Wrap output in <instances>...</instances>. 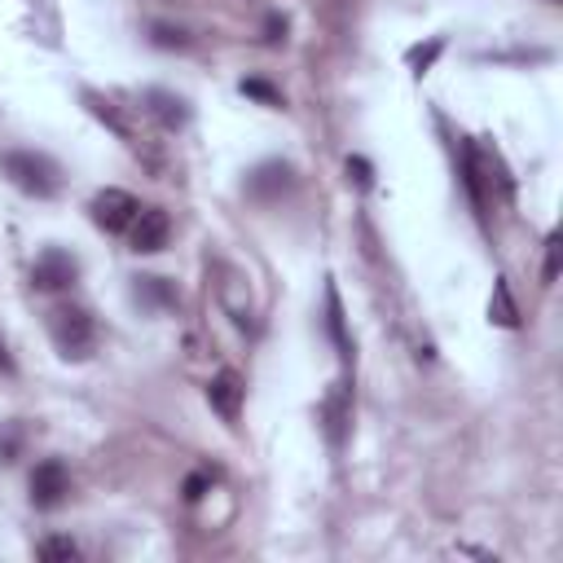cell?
Wrapping results in <instances>:
<instances>
[{"mask_svg": "<svg viewBox=\"0 0 563 563\" xmlns=\"http://www.w3.org/2000/svg\"><path fill=\"white\" fill-rule=\"evenodd\" d=\"M48 339L66 361H88L97 347V321L79 303H57L48 312Z\"/></svg>", "mask_w": 563, "mask_h": 563, "instance_id": "1", "label": "cell"}, {"mask_svg": "<svg viewBox=\"0 0 563 563\" xmlns=\"http://www.w3.org/2000/svg\"><path fill=\"white\" fill-rule=\"evenodd\" d=\"M0 172H4L22 194H31V198H53V194L62 189L57 163H53L48 154H40V150H4V154H0Z\"/></svg>", "mask_w": 563, "mask_h": 563, "instance_id": "2", "label": "cell"}, {"mask_svg": "<svg viewBox=\"0 0 563 563\" xmlns=\"http://www.w3.org/2000/svg\"><path fill=\"white\" fill-rule=\"evenodd\" d=\"M88 211H92V224H97V229L123 233V229L132 224V216L141 211V202H136L128 189H97L92 202H88Z\"/></svg>", "mask_w": 563, "mask_h": 563, "instance_id": "3", "label": "cell"}, {"mask_svg": "<svg viewBox=\"0 0 563 563\" xmlns=\"http://www.w3.org/2000/svg\"><path fill=\"white\" fill-rule=\"evenodd\" d=\"M167 238H172V216H167L163 207H141V211L132 216V224H128V242H132L136 255L163 251Z\"/></svg>", "mask_w": 563, "mask_h": 563, "instance_id": "4", "label": "cell"}, {"mask_svg": "<svg viewBox=\"0 0 563 563\" xmlns=\"http://www.w3.org/2000/svg\"><path fill=\"white\" fill-rule=\"evenodd\" d=\"M75 277H79V264H75V255L62 251V246H44V251L35 255V264H31V286H35V290H66Z\"/></svg>", "mask_w": 563, "mask_h": 563, "instance_id": "5", "label": "cell"}, {"mask_svg": "<svg viewBox=\"0 0 563 563\" xmlns=\"http://www.w3.org/2000/svg\"><path fill=\"white\" fill-rule=\"evenodd\" d=\"M66 493H70V471H66V462H62V457H44V462L31 471V506L53 510V506L66 501Z\"/></svg>", "mask_w": 563, "mask_h": 563, "instance_id": "6", "label": "cell"}, {"mask_svg": "<svg viewBox=\"0 0 563 563\" xmlns=\"http://www.w3.org/2000/svg\"><path fill=\"white\" fill-rule=\"evenodd\" d=\"M242 396H246V383H242L238 369H220V374L207 383V400H211V409H216L224 422H238Z\"/></svg>", "mask_w": 563, "mask_h": 563, "instance_id": "7", "label": "cell"}, {"mask_svg": "<svg viewBox=\"0 0 563 563\" xmlns=\"http://www.w3.org/2000/svg\"><path fill=\"white\" fill-rule=\"evenodd\" d=\"M290 185H295V172H290V163H282V158H268V163H260V167L246 176V194H251V198H264V202L282 198Z\"/></svg>", "mask_w": 563, "mask_h": 563, "instance_id": "8", "label": "cell"}, {"mask_svg": "<svg viewBox=\"0 0 563 563\" xmlns=\"http://www.w3.org/2000/svg\"><path fill=\"white\" fill-rule=\"evenodd\" d=\"M321 422H325V440L330 449H343L347 440V422H352V400H347V383H334L325 405H321Z\"/></svg>", "mask_w": 563, "mask_h": 563, "instance_id": "9", "label": "cell"}, {"mask_svg": "<svg viewBox=\"0 0 563 563\" xmlns=\"http://www.w3.org/2000/svg\"><path fill=\"white\" fill-rule=\"evenodd\" d=\"M145 110H150L167 132H180V128L189 123V101L176 97V92H167V88H150V92H145Z\"/></svg>", "mask_w": 563, "mask_h": 563, "instance_id": "10", "label": "cell"}, {"mask_svg": "<svg viewBox=\"0 0 563 563\" xmlns=\"http://www.w3.org/2000/svg\"><path fill=\"white\" fill-rule=\"evenodd\" d=\"M132 299L141 308H176V290L167 277H132Z\"/></svg>", "mask_w": 563, "mask_h": 563, "instance_id": "11", "label": "cell"}, {"mask_svg": "<svg viewBox=\"0 0 563 563\" xmlns=\"http://www.w3.org/2000/svg\"><path fill=\"white\" fill-rule=\"evenodd\" d=\"M325 330H330L339 356L352 361V339H347V321H343V303H339V290L334 286H325Z\"/></svg>", "mask_w": 563, "mask_h": 563, "instance_id": "12", "label": "cell"}, {"mask_svg": "<svg viewBox=\"0 0 563 563\" xmlns=\"http://www.w3.org/2000/svg\"><path fill=\"white\" fill-rule=\"evenodd\" d=\"M488 321H493V325H501V330H515V325H519V308H515V299H510V286H506V277H497V282H493Z\"/></svg>", "mask_w": 563, "mask_h": 563, "instance_id": "13", "label": "cell"}, {"mask_svg": "<svg viewBox=\"0 0 563 563\" xmlns=\"http://www.w3.org/2000/svg\"><path fill=\"white\" fill-rule=\"evenodd\" d=\"M35 554H40L44 563H70V559H79V545H75L70 537H44V541L35 545Z\"/></svg>", "mask_w": 563, "mask_h": 563, "instance_id": "14", "label": "cell"}, {"mask_svg": "<svg viewBox=\"0 0 563 563\" xmlns=\"http://www.w3.org/2000/svg\"><path fill=\"white\" fill-rule=\"evenodd\" d=\"M440 48H444V40L435 35V40H427V44H413L409 53H405V62H409V70L413 75H422V70H431V62L440 57Z\"/></svg>", "mask_w": 563, "mask_h": 563, "instance_id": "15", "label": "cell"}, {"mask_svg": "<svg viewBox=\"0 0 563 563\" xmlns=\"http://www.w3.org/2000/svg\"><path fill=\"white\" fill-rule=\"evenodd\" d=\"M238 88H242L246 97H255V101H264V106H282V92H277V88H273L268 79H242Z\"/></svg>", "mask_w": 563, "mask_h": 563, "instance_id": "16", "label": "cell"}, {"mask_svg": "<svg viewBox=\"0 0 563 563\" xmlns=\"http://www.w3.org/2000/svg\"><path fill=\"white\" fill-rule=\"evenodd\" d=\"M347 180H352L356 189H369V185H374V167H369L361 154H352V158H347Z\"/></svg>", "mask_w": 563, "mask_h": 563, "instance_id": "17", "label": "cell"}, {"mask_svg": "<svg viewBox=\"0 0 563 563\" xmlns=\"http://www.w3.org/2000/svg\"><path fill=\"white\" fill-rule=\"evenodd\" d=\"M559 260H563V246H559V233H550L545 238V268H541L545 282H559Z\"/></svg>", "mask_w": 563, "mask_h": 563, "instance_id": "18", "label": "cell"}, {"mask_svg": "<svg viewBox=\"0 0 563 563\" xmlns=\"http://www.w3.org/2000/svg\"><path fill=\"white\" fill-rule=\"evenodd\" d=\"M154 44H158V48H185L189 35H185L180 26H163V22H158V26H154Z\"/></svg>", "mask_w": 563, "mask_h": 563, "instance_id": "19", "label": "cell"}, {"mask_svg": "<svg viewBox=\"0 0 563 563\" xmlns=\"http://www.w3.org/2000/svg\"><path fill=\"white\" fill-rule=\"evenodd\" d=\"M211 488V475H202V471H194L189 479H185V501H198L202 493Z\"/></svg>", "mask_w": 563, "mask_h": 563, "instance_id": "20", "label": "cell"}, {"mask_svg": "<svg viewBox=\"0 0 563 563\" xmlns=\"http://www.w3.org/2000/svg\"><path fill=\"white\" fill-rule=\"evenodd\" d=\"M264 40H268V44H282V40H286V18H282V13H268V22H264Z\"/></svg>", "mask_w": 563, "mask_h": 563, "instance_id": "21", "label": "cell"}, {"mask_svg": "<svg viewBox=\"0 0 563 563\" xmlns=\"http://www.w3.org/2000/svg\"><path fill=\"white\" fill-rule=\"evenodd\" d=\"M0 369H9V352H4V343H0Z\"/></svg>", "mask_w": 563, "mask_h": 563, "instance_id": "22", "label": "cell"}]
</instances>
